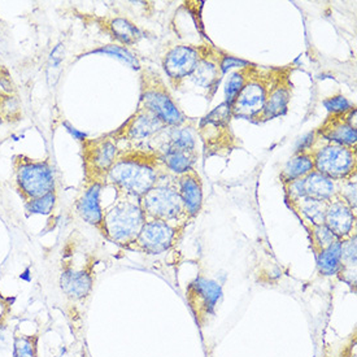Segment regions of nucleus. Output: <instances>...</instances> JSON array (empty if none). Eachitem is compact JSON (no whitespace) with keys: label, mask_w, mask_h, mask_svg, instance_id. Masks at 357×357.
<instances>
[{"label":"nucleus","mask_w":357,"mask_h":357,"mask_svg":"<svg viewBox=\"0 0 357 357\" xmlns=\"http://www.w3.org/2000/svg\"><path fill=\"white\" fill-rule=\"evenodd\" d=\"M146 222L139 199L119 197L111 207L104 212L103 233L113 243L134 245Z\"/></svg>","instance_id":"obj_3"},{"label":"nucleus","mask_w":357,"mask_h":357,"mask_svg":"<svg viewBox=\"0 0 357 357\" xmlns=\"http://www.w3.org/2000/svg\"><path fill=\"white\" fill-rule=\"evenodd\" d=\"M95 52H102V54H109L112 56L119 57L123 61H125L126 64L134 68V69H139V61L137 60V57L132 56V54H130L126 48L123 46H117V45H109V46H105V47L100 48Z\"/></svg>","instance_id":"obj_31"},{"label":"nucleus","mask_w":357,"mask_h":357,"mask_svg":"<svg viewBox=\"0 0 357 357\" xmlns=\"http://www.w3.org/2000/svg\"><path fill=\"white\" fill-rule=\"evenodd\" d=\"M103 183H86V188L75 203V211L89 225L95 226L102 230L104 212L100 204V192Z\"/></svg>","instance_id":"obj_19"},{"label":"nucleus","mask_w":357,"mask_h":357,"mask_svg":"<svg viewBox=\"0 0 357 357\" xmlns=\"http://www.w3.org/2000/svg\"><path fill=\"white\" fill-rule=\"evenodd\" d=\"M60 289L72 301H82L93 290V277L86 271L66 268L60 274Z\"/></svg>","instance_id":"obj_20"},{"label":"nucleus","mask_w":357,"mask_h":357,"mask_svg":"<svg viewBox=\"0 0 357 357\" xmlns=\"http://www.w3.org/2000/svg\"><path fill=\"white\" fill-rule=\"evenodd\" d=\"M181 229L178 222L173 224L161 220H147L132 245L146 254H164L174 245Z\"/></svg>","instance_id":"obj_10"},{"label":"nucleus","mask_w":357,"mask_h":357,"mask_svg":"<svg viewBox=\"0 0 357 357\" xmlns=\"http://www.w3.org/2000/svg\"><path fill=\"white\" fill-rule=\"evenodd\" d=\"M15 181L25 202L55 192V172L45 160H31L19 156L15 162Z\"/></svg>","instance_id":"obj_8"},{"label":"nucleus","mask_w":357,"mask_h":357,"mask_svg":"<svg viewBox=\"0 0 357 357\" xmlns=\"http://www.w3.org/2000/svg\"><path fill=\"white\" fill-rule=\"evenodd\" d=\"M314 170V151L310 150L296 151L295 155L287 161L281 170L280 179L283 186L290 183L292 181L304 178Z\"/></svg>","instance_id":"obj_21"},{"label":"nucleus","mask_w":357,"mask_h":357,"mask_svg":"<svg viewBox=\"0 0 357 357\" xmlns=\"http://www.w3.org/2000/svg\"><path fill=\"white\" fill-rule=\"evenodd\" d=\"M303 181V194L304 197L314 199L319 202L328 203L337 195V182L325 177L319 172L313 170Z\"/></svg>","instance_id":"obj_22"},{"label":"nucleus","mask_w":357,"mask_h":357,"mask_svg":"<svg viewBox=\"0 0 357 357\" xmlns=\"http://www.w3.org/2000/svg\"><path fill=\"white\" fill-rule=\"evenodd\" d=\"M248 66H250V63L247 66L239 68L227 79L225 87V103L229 104V105H231V103L234 102L235 96L238 95L241 89L245 85V77L248 73Z\"/></svg>","instance_id":"obj_28"},{"label":"nucleus","mask_w":357,"mask_h":357,"mask_svg":"<svg viewBox=\"0 0 357 357\" xmlns=\"http://www.w3.org/2000/svg\"><path fill=\"white\" fill-rule=\"evenodd\" d=\"M64 59V46L57 45L56 47L52 50L50 55V63H48V69H56L61 64Z\"/></svg>","instance_id":"obj_34"},{"label":"nucleus","mask_w":357,"mask_h":357,"mask_svg":"<svg viewBox=\"0 0 357 357\" xmlns=\"http://www.w3.org/2000/svg\"><path fill=\"white\" fill-rule=\"evenodd\" d=\"M177 188L190 218L197 217L203 207V181L195 168L177 176Z\"/></svg>","instance_id":"obj_18"},{"label":"nucleus","mask_w":357,"mask_h":357,"mask_svg":"<svg viewBox=\"0 0 357 357\" xmlns=\"http://www.w3.org/2000/svg\"><path fill=\"white\" fill-rule=\"evenodd\" d=\"M139 107L156 114L168 126H182L188 123V117L174 102L168 86L153 70L142 72Z\"/></svg>","instance_id":"obj_6"},{"label":"nucleus","mask_w":357,"mask_h":357,"mask_svg":"<svg viewBox=\"0 0 357 357\" xmlns=\"http://www.w3.org/2000/svg\"><path fill=\"white\" fill-rule=\"evenodd\" d=\"M317 266L322 275H337L340 271L342 260V241H337L333 245L316 255Z\"/></svg>","instance_id":"obj_25"},{"label":"nucleus","mask_w":357,"mask_h":357,"mask_svg":"<svg viewBox=\"0 0 357 357\" xmlns=\"http://www.w3.org/2000/svg\"><path fill=\"white\" fill-rule=\"evenodd\" d=\"M289 206L301 216L305 224L310 226L324 225L326 203L310 197H301L294 202H287Z\"/></svg>","instance_id":"obj_23"},{"label":"nucleus","mask_w":357,"mask_h":357,"mask_svg":"<svg viewBox=\"0 0 357 357\" xmlns=\"http://www.w3.org/2000/svg\"><path fill=\"white\" fill-rule=\"evenodd\" d=\"M142 211L147 220H161L167 222H188L183 202L177 188V176L167 174L150 191L139 199Z\"/></svg>","instance_id":"obj_4"},{"label":"nucleus","mask_w":357,"mask_h":357,"mask_svg":"<svg viewBox=\"0 0 357 357\" xmlns=\"http://www.w3.org/2000/svg\"><path fill=\"white\" fill-rule=\"evenodd\" d=\"M292 68L283 66L256 123H266L287 112L292 96Z\"/></svg>","instance_id":"obj_16"},{"label":"nucleus","mask_w":357,"mask_h":357,"mask_svg":"<svg viewBox=\"0 0 357 357\" xmlns=\"http://www.w3.org/2000/svg\"><path fill=\"white\" fill-rule=\"evenodd\" d=\"M170 172L160 156L146 147L121 150L107 183L114 188L119 197L141 199Z\"/></svg>","instance_id":"obj_1"},{"label":"nucleus","mask_w":357,"mask_h":357,"mask_svg":"<svg viewBox=\"0 0 357 357\" xmlns=\"http://www.w3.org/2000/svg\"><path fill=\"white\" fill-rule=\"evenodd\" d=\"M337 195L340 199H343L354 211H356V181L355 179L337 182Z\"/></svg>","instance_id":"obj_30"},{"label":"nucleus","mask_w":357,"mask_h":357,"mask_svg":"<svg viewBox=\"0 0 357 357\" xmlns=\"http://www.w3.org/2000/svg\"><path fill=\"white\" fill-rule=\"evenodd\" d=\"M84 144V167L86 183H103L107 185V177L112 169L121 150L113 135H105L96 139H86Z\"/></svg>","instance_id":"obj_9"},{"label":"nucleus","mask_w":357,"mask_h":357,"mask_svg":"<svg viewBox=\"0 0 357 357\" xmlns=\"http://www.w3.org/2000/svg\"><path fill=\"white\" fill-rule=\"evenodd\" d=\"M197 50L199 61L190 78L195 85L211 91L212 96L216 93L217 87L222 79V63L227 54L209 43L197 46Z\"/></svg>","instance_id":"obj_12"},{"label":"nucleus","mask_w":357,"mask_h":357,"mask_svg":"<svg viewBox=\"0 0 357 357\" xmlns=\"http://www.w3.org/2000/svg\"><path fill=\"white\" fill-rule=\"evenodd\" d=\"M325 108H328L329 114H338V113H344L351 111L352 108H355V105L348 102L347 98H344L343 95H334L330 96L328 99L324 100Z\"/></svg>","instance_id":"obj_32"},{"label":"nucleus","mask_w":357,"mask_h":357,"mask_svg":"<svg viewBox=\"0 0 357 357\" xmlns=\"http://www.w3.org/2000/svg\"><path fill=\"white\" fill-rule=\"evenodd\" d=\"M222 296L221 286L212 280L199 277L188 287V301L197 320L203 324V319L212 316L216 310L217 303Z\"/></svg>","instance_id":"obj_15"},{"label":"nucleus","mask_w":357,"mask_h":357,"mask_svg":"<svg viewBox=\"0 0 357 357\" xmlns=\"http://www.w3.org/2000/svg\"><path fill=\"white\" fill-rule=\"evenodd\" d=\"M314 151V170L335 182L356 178V149L325 141L320 146L316 139L312 146Z\"/></svg>","instance_id":"obj_7"},{"label":"nucleus","mask_w":357,"mask_h":357,"mask_svg":"<svg viewBox=\"0 0 357 357\" xmlns=\"http://www.w3.org/2000/svg\"><path fill=\"white\" fill-rule=\"evenodd\" d=\"M324 225L329 227L339 241L347 239L356 231V213L338 195L326 203Z\"/></svg>","instance_id":"obj_17"},{"label":"nucleus","mask_w":357,"mask_h":357,"mask_svg":"<svg viewBox=\"0 0 357 357\" xmlns=\"http://www.w3.org/2000/svg\"><path fill=\"white\" fill-rule=\"evenodd\" d=\"M107 28L112 34L113 38H116L120 43L126 45V46L135 45L141 39L139 29L137 28L132 21L123 19V17L109 20L107 22Z\"/></svg>","instance_id":"obj_24"},{"label":"nucleus","mask_w":357,"mask_h":357,"mask_svg":"<svg viewBox=\"0 0 357 357\" xmlns=\"http://www.w3.org/2000/svg\"><path fill=\"white\" fill-rule=\"evenodd\" d=\"M12 357H38L37 342L30 337H15Z\"/></svg>","instance_id":"obj_29"},{"label":"nucleus","mask_w":357,"mask_h":357,"mask_svg":"<svg viewBox=\"0 0 357 357\" xmlns=\"http://www.w3.org/2000/svg\"><path fill=\"white\" fill-rule=\"evenodd\" d=\"M167 126L168 125L162 123L156 114L138 107L137 112L120 128L119 132L112 135L116 141L123 139L132 143V147H146L151 138Z\"/></svg>","instance_id":"obj_11"},{"label":"nucleus","mask_w":357,"mask_h":357,"mask_svg":"<svg viewBox=\"0 0 357 357\" xmlns=\"http://www.w3.org/2000/svg\"><path fill=\"white\" fill-rule=\"evenodd\" d=\"M355 116L356 108H352L348 112L329 114L314 132L322 141L356 149V126L354 125Z\"/></svg>","instance_id":"obj_14"},{"label":"nucleus","mask_w":357,"mask_h":357,"mask_svg":"<svg viewBox=\"0 0 357 357\" xmlns=\"http://www.w3.org/2000/svg\"><path fill=\"white\" fill-rule=\"evenodd\" d=\"M231 109L221 103L202 119L197 135L202 139L206 156H226L239 147V141L231 128Z\"/></svg>","instance_id":"obj_5"},{"label":"nucleus","mask_w":357,"mask_h":357,"mask_svg":"<svg viewBox=\"0 0 357 357\" xmlns=\"http://www.w3.org/2000/svg\"><path fill=\"white\" fill-rule=\"evenodd\" d=\"M199 61L197 46L178 45L169 48L162 57V68L168 75L172 87L178 89L183 81L191 77Z\"/></svg>","instance_id":"obj_13"},{"label":"nucleus","mask_w":357,"mask_h":357,"mask_svg":"<svg viewBox=\"0 0 357 357\" xmlns=\"http://www.w3.org/2000/svg\"><path fill=\"white\" fill-rule=\"evenodd\" d=\"M281 70L282 68L250 63L245 85L230 105L233 119H243L256 123Z\"/></svg>","instance_id":"obj_2"},{"label":"nucleus","mask_w":357,"mask_h":357,"mask_svg":"<svg viewBox=\"0 0 357 357\" xmlns=\"http://www.w3.org/2000/svg\"><path fill=\"white\" fill-rule=\"evenodd\" d=\"M0 113L4 117H16L20 113L19 99L13 95H8L0 99Z\"/></svg>","instance_id":"obj_33"},{"label":"nucleus","mask_w":357,"mask_h":357,"mask_svg":"<svg viewBox=\"0 0 357 357\" xmlns=\"http://www.w3.org/2000/svg\"><path fill=\"white\" fill-rule=\"evenodd\" d=\"M63 125H64V126H66V130H68V132H70V134H72V135H73V138H75V139H77V141L85 142L86 139H87V138H86L85 132H78V130H77V129H75V128H73V126H70V125H69V123H63Z\"/></svg>","instance_id":"obj_35"},{"label":"nucleus","mask_w":357,"mask_h":357,"mask_svg":"<svg viewBox=\"0 0 357 357\" xmlns=\"http://www.w3.org/2000/svg\"><path fill=\"white\" fill-rule=\"evenodd\" d=\"M310 233V241H312V247L316 255L328 248L329 245H333L334 242L339 241L329 227L325 225L310 226L307 225Z\"/></svg>","instance_id":"obj_26"},{"label":"nucleus","mask_w":357,"mask_h":357,"mask_svg":"<svg viewBox=\"0 0 357 357\" xmlns=\"http://www.w3.org/2000/svg\"><path fill=\"white\" fill-rule=\"evenodd\" d=\"M56 192H50L45 197L30 199L25 202V211L28 215H42L48 216L54 212L56 206Z\"/></svg>","instance_id":"obj_27"}]
</instances>
